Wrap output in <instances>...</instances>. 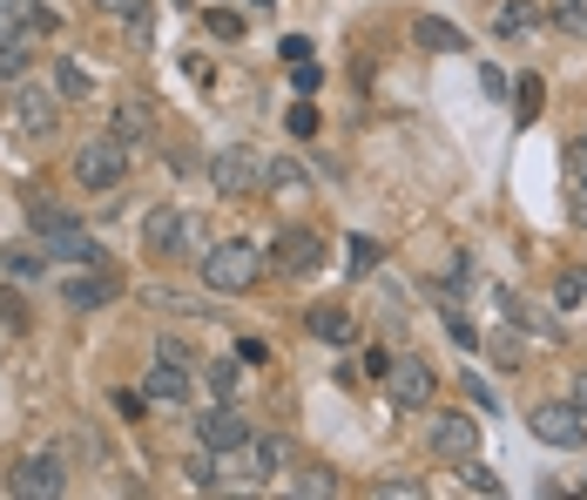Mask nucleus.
I'll return each instance as SVG.
<instances>
[{
  "label": "nucleus",
  "instance_id": "obj_1",
  "mask_svg": "<svg viewBox=\"0 0 587 500\" xmlns=\"http://www.w3.org/2000/svg\"><path fill=\"white\" fill-rule=\"evenodd\" d=\"M196 264H203V284L210 291L243 298V291H257V278H264V250L243 243V237H230V243H210V258H196Z\"/></svg>",
  "mask_w": 587,
  "mask_h": 500
},
{
  "label": "nucleus",
  "instance_id": "obj_2",
  "mask_svg": "<svg viewBox=\"0 0 587 500\" xmlns=\"http://www.w3.org/2000/svg\"><path fill=\"white\" fill-rule=\"evenodd\" d=\"M142 243L155 250V258H190V250H203V223L176 203H162L149 223H142Z\"/></svg>",
  "mask_w": 587,
  "mask_h": 500
},
{
  "label": "nucleus",
  "instance_id": "obj_3",
  "mask_svg": "<svg viewBox=\"0 0 587 500\" xmlns=\"http://www.w3.org/2000/svg\"><path fill=\"white\" fill-rule=\"evenodd\" d=\"M210 190L216 197H257L264 190V156L257 149H216L210 156Z\"/></svg>",
  "mask_w": 587,
  "mask_h": 500
},
{
  "label": "nucleus",
  "instance_id": "obj_4",
  "mask_svg": "<svg viewBox=\"0 0 587 500\" xmlns=\"http://www.w3.org/2000/svg\"><path fill=\"white\" fill-rule=\"evenodd\" d=\"M74 177L89 183V190H115V183L129 177V142H115V136H95L89 149H74Z\"/></svg>",
  "mask_w": 587,
  "mask_h": 500
},
{
  "label": "nucleus",
  "instance_id": "obj_5",
  "mask_svg": "<svg viewBox=\"0 0 587 500\" xmlns=\"http://www.w3.org/2000/svg\"><path fill=\"white\" fill-rule=\"evenodd\" d=\"M426 447L459 467V460L479 453V420H473V412H433V420H426Z\"/></svg>",
  "mask_w": 587,
  "mask_h": 500
},
{
  "label": "nucleus",
  "instance_id": "obj_6",
  "mask_svg": "<svg viewBox=\"0 0 587 500\" xmlns=\"http://www.w3.org/2000/svg\"><path fill=\"white\" fill-rule=\"evenodd\" d=\"M8 487L21 500H54V493H68V467H61V453H21Z\"/></svg>",
  "mask_w": 587,
  "mask_h": 500
},
{
  "label": "nucleus",
  "instance_id": "obj_7",
  "mask_svg": "<svg viewBox=\"0 0 587 500\" xmlns=\"http://www.w3.org/2000/svg\"><path fill=\"white\" fill-rule=\"evenodd\" d=\"M250 440H257V433H250V420H243L236 406H210L203 420H196V447H203V453H236V447H250Z\"/></svg>",
  "mask_w": 587,
  "mask_h": 500
},
{
  "label": "nucleus",
  "instance_id": "obj_8",
  "mask_svg": "<svg viewBox=\"0 0 587 500\" xmlns=\"http://www.w3.org/2000/svg\"><path fill=\"white\" fill-rule=\"evenodd\" d=\"M534 440H547V447H587V412L567 399V406H534Z\"/></svg>",
  "mask_w": 587,
  "mask_h": 500
},
{
  "label": "nucleus",
  "instance_id": "obj_9",
  "mask_svg": "<svg viewBox=\"0 0 587 500\" xmlns=\"http://www.w3.org/2000/svg\"><path fill=\"white\" fill-rule=\"evenodd\" d=\"M385 392L398 399V406H433V392H439V372L426 366V359H392V372H385Z\"/></svg>",
  "mask_w": 587,
  "mask_h": 500
},
{
  "label": "nucleus",
  "instance_id": "obj_10",
  "mask_svg": "<svg viewBox=\"0 0 587 500\" xmlns=\"http://www.w3.org/2000/svg\"><path fill=\"white\" fill-rule=\"evenodd\" d=\"M41 243H48V258H68V264H102V243L81 230L74 217H61V223H48V230H34Z\"/></svg>",
  "mask_w": 587,
  "mask_h": 500
},
{
  "label": "nucleus",
  "instance_id": "obj_11",
  "mask_svg": "<svg viewBox=\"0 0 587 500\" xmlns=\"http://www.w3.org/2000/svg\"><path fill=\"white\" fill-rule=\"evenodd\" d=\"M115 291H122V278H115L109 264H89V271H74V278L61 284V304H74V311H102Z\"/></svg>",
  "mask_w": 587,
  "mask_h": 500
},
{
  "label": "nucleus",
  "instance_id": "obj_12",
  "mask_svg": "<svg viewBox=\"0 0 587 500\" xmlns=\"http://www.w3.org/2000/svg\"><path fill=\"white\" fill-rule=\"evenodd\" d=\"M109 136L129 142V149H149V142H155V109H149L142 96H122L115 116H109Z\"/></svg>",
  "mask_w": 587,
  "mask_h": 500
},
{
  "label": "nucleus",
  "instance_id": "obj_13",
  "mask_svg": "<svg viewBox=\"0 0 587 500\" xmlns=\"http://www.w3.org/2000/svg\"><path fill=\"white\" fill-rule=\"evenodd\" d=\"M8 109H14V129H21V136H54V96L34 89V81H21Z\"/></svg>",
  "mask_w": 587,
  "mask_h": 500
},
{
  "label": "nucleus",
  "instance_id": "obj_14",
  "mask_svg": "<svg viewBox=\"0 0 587 500\" xmlns=\"http://www.w3.org/2000/svg\"><path fill=\"white\" fill-rule=\"evenodd\" d=\"M324 258V237L317 230H304V223H291L284 237H277V271H291V278H304L311 264Z\"/></svg>",
  "mask_w": 587,
  "mask_h": 500
},
{
  "label": "nucleus",
  "instance_id": "obj_15",
  "mask_svg": "<svg viewBox=\"0 0 587 500\" xmlns=\"http://www.w3.org/2000/svg\"><path fill=\"white\" fill-rule=\"evenodd\" d=\"M142 399H149V406H183V399H190V372H183V359H162V366H149V379H142Z\"/></svg>",
  "mask_w": 587,
  "mask_h": 500
},
{
  "label": "nucleus",
  "instance_id": "obj_16",
  "mask_svg": "<svg viewBox=\"0 0 587 500\" xmlns=\"http://www.w3.org/2000/svg\"><path fill=\"white\" fill-rule=\"evenodd\" d=\"M304 324H311V339H324V346H352L358 339V318L345 304H311Z\"/></svg>",
  "mask_w": 587,
  "mask_h": 500
},
{
  "label": "nucleus",
  "instance_id": "obj_17",
  "mask_svg": "<svg viewBox=\"0 0 587 500\" xmlns=\"http://www.w3.org/2000/svg\"><path fill=\"white\" fill-rule=\"evenodd\" d=\"M540 28H547V14L534 8V0H507V8L493 14V34H499V41H534Z\"/></svg>",
  "mask_w": 587,
  "mask_h": 500
},
{
  "label": "nucleus",
  "instance_id": "obj_18",
  "mask_svg": "<svg viewBox=\"0 0 587 500\" xmlns=\"http://www.w3.org/2000/svg\"><path fill=\"white\" fill-rule=\"evenodd\" d=\"M264 190H271L277 203H304V197H311V177L297 170L291 156H271V162H264Z\"/></svg>",
  "mask_w": 587,
  "mask_h": 500
},
{
  "label": "nucleus",
  "instance_id": "obj_19",
  "mask_svg": "<svg viewBox=\"0 0 587 500\" xmlns=\"http://www.w3.org/2000/svg\"><path fill=\"white\" fill-rule=\"evenodd\" d=\"M54 89H61L68 102H89V96H95V74L81 68L74 54H61V61H54Z\"/></svg>",
  "mask_w": 587,
  "mask_h": 500
},
{
  "label": "nucleus",
  "instance_id": "obj_20",
  "mask_svg": "<svg viewBox=\"0 0 587 500\" xmlns=\"http://www.w3.org/2000/svg\"><path fill=\"white\" fill-rule=\"evenodd\" d=\"M412 34H418V48H433V54H459V48H466V34H459L453 21H418Z\"/></svg>",
  "mask_w": 587,
  "mask_h": 500
},
{
  "label": "nucleus",
  "instance_id": "obj_21",
  "mask_svg": "<svg viewBox=\"0 0 587 500\" xmlns=\"http://www.w3.org/2000/svg\"><path fill=\"white\" fill-rule=\"evenodd\" d=\"M0 74H28V28H0Z\"/></svg>",
  "mask_w": 587,
  "mask_h": 500
},
{
  "label": "nucleus",
  "instance_id": "obj_22",
  "mask_svg": "<svg viewBox=\"0 0 587 500\" xmlns=\"http://www.w3.org/2000/svg\"><path fill=\"white\" fill-rule=\"evenodd\" d=\"M284 467V440L277 433H264V440H250V480H271Z\"/></svg>",
  "mask_w": 587,
  "mask_h": 500
},
{
  "label": "nucleus",
  "instance_id": "obj_23",
  "mask_svg": "<svg viewBox=\"0 0 587 500\" xmlns=\"http://www.w3.org/2000/svg\"><path fill=\"white\" fill-rule=\"evenodd\" d=\"M459 487H466V493H486V500L507 493V480H499L493 467H479V460H459Z\"/></svg>",
  "mask_w": 587,
  "mask_h": 500
},
{
  "label": "nucleus",
  "instance_id": "obj_24",
  "mask_svg": "<svg viewBox=\"0 0 587 500\" xmlns=\"http://www.w3.org/2000/svg\"><path fill=\"white\" fill-rule=\"evenodd\" d=\"M554 28L567 41H587V0H554Z\"/></svg>",
  "mask_w": 587,
  "mask_h": 500
},
{
  "label": "nucleus",
  "instance_id": "obj_25",
  "mask_svg": "<svg viewBox=\"0 0 587 500\" xmlns=\"http://www.w3.org/2000/svg\"><path fill=\"white\" fill-rule=\"evenodd\" d=\"M540 102H547L540 74H520V81H514V116H520V122H534V116H540Z\"/></svg>",
  "mask_w": 587,
  "mask_h": 500
},
{
  "label": "nucleus",
  "instance_id": "obj_26",
  "mask_svg": "<svg viewBox=\"0 0 587 500\" xmlns=\"http://www.w3.org/2000/svg\"><path fill=\"white\" fill-rule=\"evenodd\" d=\"M149 311H176V318H190V311H203L190 291H176V284H149Z\"/></svg>",
  "mask_w": 587,
  "mask_h": 500
},
{
  "label": "nucleus",
  "instance_id": "obj_27",
  "mask_svg": "<svg viewBox=\"0 0 587 500\" xmlns=\"http://www.w3.org/2000/svg\"><path fill=\"white\" fill-rule=\"evenodd\" d=\"M0 264H8V278H41V250L14 243V250H0Z\"/></svg>",
  "mask_w": 587,
  "mask_h": 500
},
{
  "label": "nucleus",
  "instance_id": "obj_28",
  "mask_svg": "<svg viewBox=\"0 0 587 500\" xmlns=\"http://www.w3.org/2000/svg\"><path fill=\"white\" fill-rule=\"evenodd\" d=\"M580 298H587V271H560V284H554V304H560V311H574Z\"/></svg>",
  "mask_w": 587,
  "mask_h": 500
},
{
  "label": "nucleus",
  "instance_id": "obj_29",
  "mask_svg": "<svg viewBox=\"0 0 587 500\" xmlns=\"http://www.w3.org/2000/svg\"><path fill=\"white\" fill-rule=\"evenodd\" d=\"M345 250H352V278H372V271H378V243H372V237H352Z\"/></svg>",
  "mask_w": 587,
  "mask_h": 500
},
{
  "label": "nucleus",
  "instance_id": "obj_30",
  "mask_svg": "<svg viewBox=\"0 0 587 500\" xmlns=\"http://www.w3.org/2000/svg\"><path fill=\"white\" fill-rule=\"evenodd\" d=\"M291 493H304V500H311V493H338V473L311 467V473H297V480H291Z\"/></svg>",
  "mask_w": 587,
  "mask_h": 500
},
{
  "label": "nucleus",
  "instance_id": "obj_31",
  "mask_svg": "<svg viewBox=\"0 0 587 500\" xmlns=\"http://www.w3.org/2000/svg\"><path fill=\"white\" fill-rule=\"evenodd\" d=\"M0 324H8V331H28L34 318H28V304L14 298V291H0Z\"/></svg>",
  "mask_w": 587,
  "mask_h": 500
},
{
  "label": "nucleus",
  "instance_id": "obj_32",
  "mask_svg": "<svg viewBox=\"0 0 587 500\" xmlns=\"http://www.w3.org/2000/svg\"><path fill=\"white\" fill-rule=\"evenodd\" d=\"M567 177H574V190H587V136L567 142Z\"/></svg>",
  "mask_w": 587,
  "mask_h": 500
},
{
  "label": "nucleus",
  "instance_id": "obj_33",
  "mask_svg": "<svg viewBox=\"0 0 587 500\" xmlns=\"http://www.w3.org/2000/svg\"><path fill=\"white\" fill-rule=\"evenodd\" d=\"M210 34H216V41H236V34H243V14H230V8H210Z\"/></svg>",
  "mask_w": 587,
  "mask_h": 500
},
{
  "label": "nucleus",
  "instance_id": "obj_34",
  "mask_svg": "<svg viewBox=\"0 0 587 500\" xmlns=\"http://www.w3.org/2000/svg\"><path fill=\"white\" fill-rule=\"evenodd\" d=\"M102 14H115V21H142L149 14V0H95Z\"/></svg>",
  "mask_w": 587,
  "mask_h": 500
},
{
  "label": "nucleus",
  "instance_id": "obj_35",
  "mask_svg": "<svg viewBox=\"0 0 587 500\" xmlns=\"http://www.w3.org/2000/svg\"><path fill=\"white\" fill-rule=\"evenodd\" d=\"M190 487H223V473H216V453H210V460H203V453L190 460Z\"/></svg>",
  "mask_w": 587,
  "mask_h": 500
},
{
  "label": "nucleus",
  "instance_id": "obj_36",
  "mask_svg": "<svg viewBox=\"0 0 587 500\" xmlns=\"http://www.w3.org/2000/svg\"><path fill=\"white\" fill-rule=\"evenodd\" d=\"M372 493H385V500H418V493H426V487H418V480H378Z\"/></svg>",
  "mask_w": 587,
  "mask_h": 500
},
{
  "label": "nucleus",
  "instance_id": "obj_37",
  "mask_svg": "<svg viewBox=\"0 0 587 500\" xmlns=\"http://www.w3.org/2000/svg\"><path fill=\"white\" fill-rule=\"evenodd\" d=\"M291 136H297V142H304V136H317V109H311V102H297V109H291Z\"/></svg>",
  "mask_w": 587,
  "mask_h": 500
},
{
  "label": "nucleus",
  "instance_id": "obj_38",
  "mask_svg": "<svg viewBox=\"0 0 587 500\" xmlns=\"http://www.w3.org/2000/svg\"><path fill=\"white\" fill-rule=\"evenodd\" d=\"M210 392H236V366H230V359L210 366Z\"/></svg>",
  "mask_w": 587,
  "mask_h": 500
},
{
  "label": "nucleus",
  "instance_id": "obj_39",
  "mask_svg": "<svg viewBox=\"0 0 587 500\" xmlns=\"http://www.w3.org/2000/svg\"><path fill=\"white\" fill-rule=\"evenodd\" d=\"M291 81H297V96H317V68L311 61H291Z\"/></svg>",
  "mask_w": 587,
  "mask_h": 500
},
{
  "label": "nucleus",
  "instance_id": "obj_40",
  "mask_svg": "<svg viewBox=\"0 0 587 500\" xmlns=\"http://www.w3.org/2000/svg\"><path fill=\"white\" fill-rule=\"evenodd\" d=\"M142 406H149L142 392H115V412H122V420H142Z\"/></svg>",
  "mask_w": 587,
  "mask_h": 500
},
{
  "label": "nucleus",
  "instance_id": "obj_41",
  "mask_svg": "<svg viewBox=\"0 0 587 500\" xmlns=\"http://www.w3.org/2000/svg\"><path fill=\"white\" fill-rule=\"evenodd\" d=\"M466 392L479 399V412H493V406H499V399H493V386H479V372H466Z\"/></svg>",
  "mask_w": 587,
  "mask_h": 500
},
{
  "label": "nucleus",
  "instance_id": "obj_42",
  "mask_svg": "<svg viewBox=\"0 0 587 500\" xmlns=\"http://www.w3.org/2000/svg\"><path fill=\"white\" fill-rule=\"evenodd\" d=\"M284 61H311V41L304 34H284Z\"/></svg>",
  "mask_w": 587,
  "mask_h": 500
},
{
  "label": "nucleus",
  "instance_id": "obj_43",
  "mask_svg": "<svg viewBox=\"0 0 587 500\" xmlns=\"http://www.w3.org/2000/svg\"><path fill=\"white\" fill-rule=\"evenodd\" d=\"M574 406H580V412H587V366H580V372H574Z\"/></svg>",
  "mask_w": 587,
  "mask_h": 500
},
{
  "label": "nucleus",
  "instance_id": "obj_44",
  "mask_svg": "<svg viewBox=\"0 0 587 500\" xmlns=\"http://www.w3.org/2000/svg\"><path fill=\"white\" fill-rule=\"evenodd\" d=\"M176 8H190V0H176Z\"/></svg>",
  "mask_w": 587,
  "mask_h": 500
},
{
  "label": "nucleus",
  "instance_id": "obj_45",
  "mask_svg": "<svg viewBox=\"0 0 587 500\" xmlns=\"http://www.w3.org/2000/svg\"><path fill=\"white\" fill-rule=\"evenodd\" d=\"M257 8H271V0H257Z\"/></svg>",
  "mask_w": 587,
  "mask_h": 500
}]
</instances>
